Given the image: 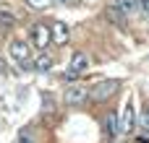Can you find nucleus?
I'll use <instances>...</instances> for the list:
<instances>
[{
    "mask_svg": "<svg viewBox=\"0 0 149 143\" xmlns=\"http://www.w3.org/2000/svg\"><path fill=\"white\" fill-rule=\"evenodd\" d=\"M18 143H34V141L29 138V133H26V130H21V135H18Z\"/></svg>",
    "mask_w": 149,
    "mask_h": 143,
    "instance_id": "2eb2a0df",
    "label": "nucleus"
},
{
    "mask_svg": "<svg viewBox=\"0 0 149 143\" xmlns=\"http://www.w3.org/2000/svg\"><path fill=\"white\" fill-rule=\"evenodd\" d=\"M58 3H68V0H58Z\"/></svg>",
    "mask_w": 149,
    "mask_h": 143,
    "instance_id": "f3484780",
    "label": "nucleus"
},
{
    "mask_svg": "<svg viewBox=\"0 0 149 143\" xmlns=\"http://www.w3.org/2000/svg\"><path fill=\"white\" fill-rule=\"evenodd\" d=\"M31 70H37V73H50V70H52V57H50V55H39L37 60H31Z\"/></svg>",
    "mask_w": 149,
    "mask_h": 143,
    "instance_id": "1a4fd4ad",
    "label": "nucleus"
},
{
    "mask_svg": "<svg viewBox=\"0 0 149 143\" xmlns=\"http://www.w3.org/2000/svg\"><path fill=\"white\" fill-rule=\"evenodd\" d=\"M10 57L24 68L26 63H31V57H29V44L26 42H21V39H16V42H10Z\"/></svg>",
    "mask_w": 149,
    "mask_h": 143,
    "instance_id": "423d86ee",
    "label": "nucleus"
},
{
    "mask_svg": "<svg viewBox=\"0 0 149 143\" xmlns=\"http://www.w3.org/2000/svg\"><path fill=\"white\" fill-rule=\"evenodd\" d=\"M86 68H89V57H86L84 52H76V55L71 57V65H68V70H65V78H68V81H71V78H79Z\"/></svg>",
    "mask_w": 149,
    "mask_h": 143,
    "instance_id": "7ed1b4c3",
    "label": "nucleus"
},
{
    "mask_svg": "<svg viewBox=\"0 0 149 143\" xmlns=\"http://www.w3.org/2000/svg\"><path fill=\"white\" fill-rule=\"evenodd\" d=\"M120 10H126V13H136V10H141V5H139V0H113Z\"/></svg>",
    "mask_w": 149,
    "mask_h": 143,
    "instance_id": "9b49d317",
    "label": "nucleus"
},
{
    "mask_svg": "<svg viewBox=\"0 0 149 143\" xmlns=\"http://www.w3.org/2000/svg\"><path fill=\"white\" fill-rule=\"evenodd\" d=\"M134 128H136V109H134V99H128L126 102V107H123V115H120V133H134Z\"/></svg>",
    "mask_w": 149,
    "mask_h": 143,
    "instance_id": "20e7f679",
    "label": "nucleus"
},
{
    "mask_svg": "<svg viewBox=\"0 0 149 143\" xmlns=\"http://www.w3.org/2000/svg\"><path fill=\"white\" fill-rule=\"evenodd\" d=\"M89 99V91H86V86H81V83H73V86H68V91H65V104H71V107H79V104H84Z\"/></svg>",
    "mask_w": 149,
    "mask_h": 143,
    "instance_id": "39448f33",
    "label": "nucleus"
},
{
    "mask_svg": "<svg viewBox=\"0 0 149 143\" xmlns=\"http://www.w3.org/2000/svg\"><path fill=\"white\" fill-rule=\"evenodd\" d=\"M118 86H120V81L118 78H107V81H100L97 86H92V99L94 102H105V99H110L115 91H118Z\"/></svg>",
    "mask_w": 149,
    "mask_h": 143,
    "instance_id": "f257e3e1",
    "label": "nucleus"
},
{
    "mask_svg": "<svg viewBox=\"0 0 149 143\" xmlns=\"http://www.w3.org/2000/svg\"><path fill=\"white\" fill-rule=\"evenodd\" d=\"M139 5H141V10L149 16V0H139Z\"/></svg>",
    "mask_w": 149,
    "mask_h": 143,
    "instance_id": "dca6fc26",
    "label": "nucleus"
},
{
    "mask_svg": "<svg viewBox=\"0 0 149 143\" xmlns=\"http://www.w3.org/2000/svg\"><path fill=\"white\" fill-rule=\"evenodd\" d=\"M50 34H52V44H65L71 36V29L65 21H52L50 23Z\"/></svg>",
    "mask_w": 149,
    "mask_h": 143,
    "instance_id": "0eeeda50",
    "label": "nucleus"
},
{
    "mask_svg": "<svg viewBox=\"0 0 149 143\" xmlns=\"http://www.w3.org/2000/svg\"><path fill=\"white\" fill-rule=\"evenodd\" d=\"M31 42L37 50H45L47 44H52V34H50V26L47 23H37L31 29Z\"/></svg>",
    "mask_w": 149,
    "mask_h": 143,
    "instance_id": "f03ea898",
    "label": "nucleus"
},
{
    "mask_svg": "<svg viewBox=\"0 0 149 143\" xmlns=\"http://www.w3.org/2000/svg\"><path fill=\"white\" fill-rule=\"evenodd\" d=\"M55 0H26V5L31 8V10H45L47 5H52Z\"/></svg>",
    "mask_w": 149,
    "mask_h": 143,
    "instance_id": "ddd939ff",
    "label": "nucleus"
},
{
    "mask_svg": "<svg viewBox=\"0 0 149 143\" xmlns=\"http://www.w3.org/2000/svg\"><path fill=\"white\" fill-rule=\"evenodd\" d=\"M105 133L110 138H115L120 133V122H118V115L115 112H107V117H105Z\"/></svg>",
    "mask_w": 149,
    "mask_h": 143,
    "instance_id": "9d476101",
    "label": "nucleus"
},
{
    "mask_svg": "<svg viewBox=\"0 0 149 143\" xmlns=\"http://www.w3.org/2000/svg\"><path fill=\"white\" fill-rule=\"evenodd\" d=\"M105 16H107V18H110V21H113L115 26H126V21H128V18H126L128 13H126V10H120V8H118L115 3H113V5H107Z\"/></svg>",
    "mask_w": 149,
    "mask_h": 143,
    "instance_id": "6e6552de",
    "label": "nucleus"
},
{
    "mask_svg": "<svg viewBox=\"0 0 149 143\" xmlns=\"http://www.w3.org/2000/svg\"><path fill=\"white\" fill-rule=\"evenodd\" d=\"M13 23H16V16H13L10 10H0V26H3V29H10Z\"/></svg>",
    "mask_w": 149,
    "mask_h": 143,
    "instance_id": "f8f14e48",
    "label": "nucleus"
},
{
    "mask_svg": "<svg viewBox=\"0 0 149 143\" xmlns=\"http://www.w3.org/2000/svg\"><path fill=\"white\" fill-rule=\"evenodd\" d=\"M141 130H144V133H149V107L141 112Z\"/></svg>",
    "mask_w": 149,
    "mask_h": 143,
    "instance_id": "4468645a",
    "label": "nucleus"
}]
</instances>
